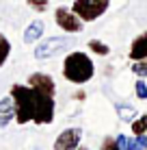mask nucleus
Wrapping results in <instances>:
<instances>
[{"mask_svg": "<svg viewBox=\"0 0 147 150\" xmlns=\"http://www.w3.org/2000/svg\"><path fill=\"white\" fill-rule=\"evenodd\" d=\"M11 98L15 102V122L17 124H50L54 120V96L41 94L30 85H13Z\"/></svg>", "mask_w": 147, "mask_h": 150, "instance_id": "f257e3e1", "label": "nucleus"}, {"mask_svg": "<svg viewBox=\"0 0 147 150\" xmlns=\"http://www.w3.org/2000/svg\"><path fill=\"white\" fill-rule=\"evenodd\" d=\"M95 65L87 52H69L63 61V76L74 85H84L93 79Z\"/></svg>", "mask_w": 147, "mask_h": 150, "instance_id": "f03ea898", "label": "nucleus"}, {"mask_svg": "<svg viewBox=\"0 0 147 150\" xmlns=\"http://www.w3.org/2000/svg\"><path fill=\"white\" fill-rule=\"evenodd\" d=\"M108 4H110V0H74L72 11L82 22H93V20H98L100 15L106 13Z\"/></svg>", "mask_w": 147, "mask_h": 150, "instance_id": "7ed1b4c3", "label": "nucleus"}, {"mask_svg": "<svg viewBox=\"0 0 147 150\" xmlns=\"http://www.w3.org/2000/svg\"><path fill=\"white\" fill-rule=\"evenodd\" d=\"M69 44H72V39H67V37H48L35 48V59H39V61L50 59V57L63 52L65 48H69Z\"/></svg>", "mask_w": 147, "mask_h": 150, "instance_id": "20e7f679", "label": "nucleus"}, {"mask_svg": "<svg viewBox=\"0 0 147 150\" xmlns=\"http://www.w3.org/2000/svg\"><path fill=\"white\" fill-rule=\"evenodd\" d=\"M54 20H56L59 28H63L65 33H80V30H82V24H84L82 20L67 7H59L56 11H54Z\"/></svg>", "mask_w": 147, "mask_h": 150, "instance_id": "39448f33", "label": "nucleus"}, {"mask_svg": "<svg viewBox=\"0 0 147 150\" xmlns=\"http://www.w3.org/2000/svg\"><path fill=\"white\" fill-rule=\"evenodd\" d=\"M80 139H82L80 128H65L63 133H59L56 142H54V150H78Z\"/></svg>", "mask_w": 147, "mask_h": 150, "instance_id": "423d86ee", "label": "nucleus"}, {"mask_svg": "<svg viewBox=\"0 0 147 150\" xmlns=\"http://www.w3.org/2000/svg\"><path fill=\"white\" fill-rule=\"evenodd\" d=\"M28 85L33 87V89L41 91V94H48V96L56 94V83H54V79L50 74H45V72H35V74H30Z\"/></svg>", "mask_w": 147, "mask_h": 150, "instance_id": "0eeeda50", "label": "nucleus"}, {"mask_svg": "<svg viewBox=\"0 0 147 150\" xmlns=\"http://www.w3.org/2000/svg\"><path fill=\"white\" fill-rule=\"evenodd\" d=\"M117 144L121 150H147V137L136 135L134 139H128L125 135H117Z\"/></svg>", "mask_w": 147, "mask_h": 150, "instance_id": "6e6552de", "label": "nucleus"}, {"mask_svg": "<svg viewBox=\"0 0 147 150\" xmlns=\"http://www.w3.org/2000/svg\"><path fill=\"white\" fill-rule=\"evenodd\" d=\"M13 117H15V102H13L11 94H9L0 100V126H7Z\"/></svg>", "mask_w": 147, "mask_h": 150, "instance_id": "1a4fd4ad", "label": "nucleus"}, {"mask_svg": "<svg viewBox=\"0 0 147 150\" xmlns=\"http://www.w3.org/2000/svg\"><path fill=\"white\" fill-rule=\"evenodd\" d=\"M130 59H132V61L147 59V33L139 35V37L132 41V48H130Z\"/></svg>", "mask_w": 147, "mask_h": 150, "instance_id": "9d476101", "label": "nucleus"}, {"mask_svg": "<svg viewBox=\"0 0 147 150\" xmlns=\"http://www.w3.org/2000/svg\"><path fill=\"white\" fill-rule=\"evenodd\" d=\"M43 22L41 20H33V22L26 26V30H24V44H35L37 39H41L43 35Z\"/></svg>", "mask_w": 147, "mask_h": 150, "instance_id": "9b49d317", "label": "nucleus"}, {"mask_svg": "<svg viewBox=\"0 0 147 150\" xmlns=\"http://www.w3.org/2000/svg\"><path fill=\"white\" fill-rule=\"evenodd\" d=\"M9 54H11V41L4 37L2 33H0V68H2V65L7 63Z\"/></svg>", "mask_w": 147, "mask_h": 150, "instance_id": "f8f14e48", "label": "nucleus"}, {"mask_svg": "<svg viewBox=\"0 0 147 150\" xmlns=\"http://www.w3.org/2000/svg\"><path fill=\"white\" fill-rule=\"evenodd\" d=\"M89 50L95 52V54H100V57H108L110 54V48L104 44V41H100V39H91L89 41Z\"/></svg>", "mask_w": 147, "mask_h": 150, "instance_id": "ddd939ff", "label": "nucleus"}, {"mask_svg": "<svg viewBox=\"0 0 147 150\" xmlns=\"http://www.w3.org/2000/svg\"><path fill=\"white\" fill-rule=\"evenodd\" d=\"M117 113H119V117L123 122H130V120H134L136 109H134V107H130V105H117Z\"/></svg>", "mask_w": 147, "mask_h": 150, "instance_id": "4468645a", "label": "nucleus"}, {"mask_svg": "<svg viewBox=\"0 0 147 150\" xmlns=\"http://www.w3.org/2000/svg\"><path fill=\"white\" fill-rule=\"evenodd\" d=\"M132 133L134 135H145L147 133V115L139 117V120H132Z\"/></svg>", "mask_w": 147, "mask_h": 150, "instance_id": "2eb2a0df", "label": "nucleus"}, {"mask_svg": "<svg viewBox=\"0 0 147 150\" xmlns=\"http://www.w3.org/2000/svg\"><path fill=\"white\" fill-rule=\"evenodd\" d=\"M132 72H134L136 76H141V79H145V76H147V59L134 61V65H132Z\"/></svg>", "mask_w": 147, "mask_h": 150, "instance_id": "dca6fc26", "label": "nucleus"}, {"mask_svg": "<svg viewBox=\"0 0 147 150\" xmlns=\"http://www.w3.org/2000/svg\"><path fill=\"white\" fill-rule=\"evenodd\" d=\"M26 4L30 9H35V11H39V13H43L45 9H48V4H50V0H26Z\"/></svg>", "mask_w": 147, "mask_h": 150, "instance_id": "f3484780", "label": "nucleus"}, {"mask_svg": "<svg viewBox=\"0 0 147 150\" xmlns=\"http://www.w3.org/2000/svg\"><path fill=\"white\" fill-rule=\"evenodd\" d=\"M100 150H121V148H119V144H117L115 137H106L102 142V146H100Z\"/></svg>", "mask_w": 147, "mask_h": 150, "instance_id": "a211bd4d", "label": "nucleus"}, {"mask_svg": "<svg viewBox=\"0 0 147 150\" xmlns=\"http://www.w3.org/2000/svg\"><path fill=\"white\" fill-rule=\"evenodd\" d=\"M134 89H136V96H139L141 100H147V85H145V81H143V79H141V81H136Z\"/></svg>", "mask_w": 147, "mask_h": 150, "instance_id": "6ab92c4d", "label": "nucleus"}, {"mask_svg": "<svg viewBox=\"0 0 147 150\" xmlns=\"http://www.w3.org/2000/svg\"><path fill=\"white\" fill-rule=\"evenodd\" d=\"M78 150H89V148H84V146H78Z\"/></svg>", "mask_w": 147, "mask_h": 150, "instance_id": "aec40b11", "label": "nucleus"}]
</instances>
